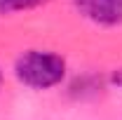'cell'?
Wrapping results in <instances>:
<instances>
[{
	"label": "cell",
	"instance_id": "5b68a950",
	"mask_svg": "<svg viewBox=\"0 0 122 120\" xmlns=\"http://www.w3.org/2000/svg\"><path fill=\"white\" fill-rule=\"evenodd\" d=\"M0 87H2V71H0Z\"/></svg>",
	"mask_w": 122,
	"mask_h": 120
},
{
	"label": "cell",
	"instance_id": "6da1fadb",
	"mask_svg": "<svg viewBox=\"0 0 122 120\" xmlns=\"http://www.w3.org/2000/svg\"><path fill=\"white\" fill-rule=\"evenodd\" d=\"M16 78L35 90H49L59 85L66 75V61L54 52H42V49H30L24 52L14 64Z\"/></svg>",
	"mask_w": 122,
	"mask_h": 120
},
{
	"label": "cell",
	"instance_id": "3957f363",
	"mask_svg": "<svg viewBox=\"0 0 122 120\" xmlns=\"http://www.w3.org/2000/svg\"><path fill=\"white\" fill-rule=\"evenodd\" d=\"M47 0H0V14H12V12H24L42 5Z\"/></svg>",
	"mask_w": 122,
	"mask_h": 120
},
{
	"label": "cell",
	"instance_id": "7a4b0ae2",
	"mask_svg": "<svg viewBox=\"0 0 122 120\" xmlns=\"http://www.w3.org/2000/svg\"><path fill=\"white\" fill-rule=\"evenodd\" d=\"M75 10L99 26L122 24V0H73Z\"/></svg>",
	"mask_w": 122,
	"mask_h": 120
},
{
	"label": "cell",
	"instance_id": "277c9868",
	"mask_svg": "<svg viewBox=\"0 0 122 120\" xmlns=\"http://www.w3.org/2000/svg\"><path fill=\"white\" fill-rule=\"evenodd\" d=\"M110 80H113V85H117V87H120V90H122V68H120V71H115Z\"/></svg>",
	"mask_w": 122,
	"mask_h": 120
}]
</instances>
